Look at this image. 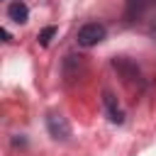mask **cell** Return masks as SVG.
Here are the masks:
<instances>
[{
  "label": "cell",
  "instance_id": "obj_1",
  "mask_svg": "<svg viewBox=\"0 0 156 156\" xmlns=\"http://www.w3.org/2000/svg\"><path fill=\"white\" fill-rule=\"evenodd\" d=\"M105 34H107L105 24H100V22H88V24H83V27L78 29L76 41H78L80 46H95V44H100V41L105 39Z\"/></svg>",
  "mask_w": 156,
  "mask_h": 156
},
{
  "label": "cell",
  "instance_id": "obj_5",
  "mask_svg": "<svg viewBox=\"0 0 156 156\" xmlns=\"http://www.w3.org/2000/svg\"><path fill=\"white\" fill-rule=\"evenodd\" d=\"M54 34H56V27H46V29H41V32H39V37H37V39H39V44H41V46H49V41H51V37H54Z\"/></svg>",
  "mask_w": 156,
  "mask_h": 156
},
{
  "label": "cell",
  "instance_id": "obj_4",
  "mask_svg": "<svg viewBox=\"0 0 156 156\" xmlns=\"http://www.w3.org/2000/svg\"><path fill=\"white\" fill-rule=\"evenodd\" d=\"M7 17H10L12 22H17V24H24V22L29 20V10H27V5H24L22 0H15V2H10V7H7Z\"/></svg>",
  "mask_w": 156,
  "mask_h": 156
},
{
  "label": "cell",
  "instance_id": "obj_2",
  "mask_svg": "<svg viewBox=\"0 0 156 156\" xmlns=\"http://www.w3.org/2000/svg\"><path fill=\"white\" fill-rule=\"evenodd\" d=\"M46 129H49V134H51L54 139H58V141H66V139L71 136V124H68V119H66L63 115H58V112H49V117H46Z\"/></svg>",
  "mask_w": 156,
  "mask_h": 156
},
{
  "label": "cell",
  "instance_id": "obj_3",
  "mask_svg": "<svg viewBox=\"0 0 156 156\" xmlns=\"http://www.w3.org/2000/svg\"><path fill=\"white\" fill-rule=\"evenodd\" d=\"M102 105H105V110H107V115H110V119H112V122H117V124H122V122H124V112L119 110L117 98H115L110 90H105V93H102Z\"/></svg>",
  "mask_w": 156,
  "mask_h": 156
}]
</instances>
